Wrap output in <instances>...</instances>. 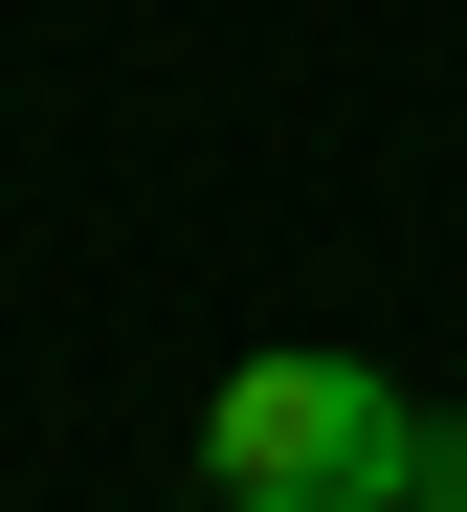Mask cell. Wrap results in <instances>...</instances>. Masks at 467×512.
Listing matches in <instances>:
<instances>
[{
  "label": "cell",
  "instance_id": "1",
  "mask_svg": "<svg viewBox=\"0 0 467 512\" xmlns=\"http://www.w3.org/2000/svg\"><path fill=\"white\" fill-rule=\"evenodd\" d=\"M201 490L223 512H401L423 490V401L379 357H334V334H290V357H245L201 401Z\"/></svg>",
  "mask_w": 467,
  "mask_h": 512
},
{
  "label": "cell",
  "instance_id": "2",
  "mask_svg": "<svg viewBox=\"0 0 467 512\" xmlns=\"http://www.w3.org/2000/svg\"><path fill=\"white\" fill-rule=\"evenodd\" d=\"M401 512H467V423H423V490H401Z\"/></svg>",
  "mask_w": 467,
  "mask_h": 512
}]
</instances>
